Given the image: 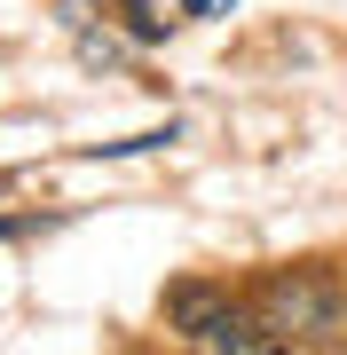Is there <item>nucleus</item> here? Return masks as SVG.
Masks as SVG:
<instances>
[{"label": "nucleus", "mask_w": 347, "mask_h": 355, "mask_svg": "<svg viewBox=\"0 0 347 355\" xmlns=\"http://www.w3.org/2000/svg\"><path fill=\"white\" fill-rule=\"evenodd\" d=\"M166 308H174V324L190 331L197 355H284V340L253 316V308L221 300V292H206V284H181Z\"/></svg>", "instance_id": "1"}, {"label": "nucleus", "mask_w": 347, "mask_h": 355, "mask_svg": "<svg viewBox=\"0 0 347 355\" xmlns=\"http://www.w3.org/2000/svg\"><path fill=\"white\" fill-rule=\"evenodd\" d=\"M260 300H269V331H316V340L339 331V292L323 277H308V268H300V277H276Z\"/></svg>", "instance_id": "2"}]
</instances>
